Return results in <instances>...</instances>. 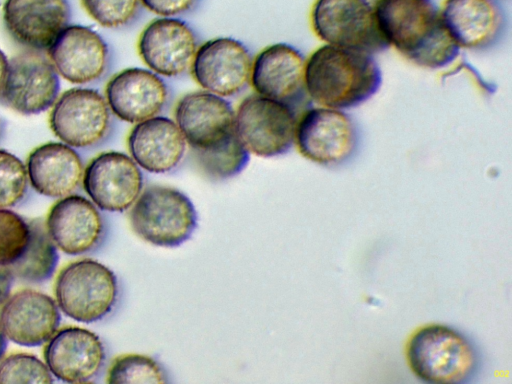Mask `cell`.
I'll list each match as a JSON object with an SVG mask.
<instances>
[{"mask_svg":"<svg viewBox=\"0 0 512 384\" xmlns=\"http://www.w3.org/2000/svg\"><path fill=\"white\" fill-rule=\"evenodd\" d=\"M374 11L389 46L413 64L440 69L458 57L460 48L432 0H377Z\"/></svg>","mask_w":512,"mask_h":384,"instance_id":"cell-1","label":"cell"},{"mask_svg":"<svg viewBox=\"0 0 512 384\" xmlns=\"http://www.w3.org/2000/svg\"><path fill=\"white\" fill-rule=\"evenodd\" d=\"M382 82L378 62L365 52L324 44L306 59V92L318 106L358 107L380 90Z\"/></svg>","mask_w":512,"mask_h":384,"instance_id":"cell-2","label":"cell"},{"mask_svg":"<svg viewBox=\"0 0 512 384\" xmlns=\"http://www.w3.org/2000/svg\"><path fill=\"white\" fill-rule=\"evenodd\" d=\"M407 360L412 372L431 384H462L472 380L480 366L473 342L447 325L422 327L410 338Z\"/></svg>","mask_w":512,"mask_h":384,"instance_id":"cell-3","label":"cell"},{"mask_svg":"<svg viewBox=\"0 0 512 384\" xmlns=\"http://www.w3.org/2000/svg\"><path fill=\"white\" fill-rule=\"evenodd\" d=\"M197 212L191 200L180 190L151 185L132 205L129 221L133 232L154 246L173 248L193 235Z\"/></svg>","mask_w":512,"mask_h":384,"instance_id":"cell-4","label":"cell"},{"mask_svg":"<svg viewBox=\"0 0 512 384\" xmlns=\"http://www.w3.org/2000/svg\"><path fill=\"white\" fill-rule=\"evenodd\" d=\"M55 296L58 307L68 317L82 323L96 322L109 314L117 302V277L96 260H77L58 274Z\"/></svg>","mask_w":512,"mask_h":384,"instance_id":"cell-5","label":"cell"},{"mask_svg":"<svg viewBox=\"0 0 512 384\" xmlns=\"http://www.w3.org/2000/svg\"><path fill=\"white\" fill-rule=\"evenodd\" d=\"M310 21L314 34L325 44L371 55L390 47L369 0H315Z\"/></svg>","mask_w":512,"mask_h":384,"instance_id":"cell-6","label":"cell"},{"mask_svg":"<svg viewBox=\"0 0 512 384\" xmlns=\"http://www.w3.org/2000/svg\"><path fill=\"white\" fill-rule=\"evenodd\" d=\"M295 144L306 159L321 166L338 167L356 155L359 127L344 110L308 107L298 117Z\"/></svg>","mask_w":512,"mask_h":384,"instance_id":"cell-7","label":"cell"},{"mask_svg":"<svg viewBox=\"0 0 512 384\" xmlns=\"http://www.w3.org/2000/svg\"><path fill=\"white\" fill-rule=\"evenodd\" d=\"M297 122V110L292 106L256 93L239 103L234 126L250 154L268 158L291 149L295 144Z\"/></svg>","mask_w":512,"mask_h":384,"instance_id":"cell-8","label":"cell"},{"mask_svg":"<svg viewBox=\"0 0 512 384\" xmlns=\"http://www.w3.org/2000/svg\"><path fill=\"white\" fill-rule=\"evenodd\" d=\"M112 115L99 91L75 87L64 91L51 106L49 126L61 142L73 148H91L109 135Z\"/></svg>","mask_w":512,"mask_h":384,"instance_id":"cell-9","label":"cell"},{"mask_svg":"<svg viewBox=\"0 0 512 384\" xmlns=\"http://www.w3.org/2000/svg\"><path fill=\"white\" fill-rule=\"evenodd\" d=\"M59 89V75L47 55L24 49L8 62L0 101L17 113L39 114L54 104Z\"/></svg>","mask_w":512,"mask_h":384,"instance_id":"cell-10","label":"cell"},{"mask_svg":"<svg viewBox=\"0 0 512 384\" xmlns=\"http://www.w3.org/2000/svg\"><path fill=\"white\" fill-rule=\"evenodd\" d=\"M252 61L242 42L218 37L198 46L190 72L203 90L226 98L240 93L250 82Z\"/></svg>","mask_w":512,"mask_h":384,"instance_id":"cell-11","label":"cell"},{"mask_svg":"<svg viewBox=\"0 0 512 384\" xmlns=\"http://www.w3.org/2000/svg\"><path fill=\"white\" fill-rule=\"evenodd\" d=\"M82 184L92 202L110 212L128 210L143 190L140 167L119 151H105L84 168Z\"/></svg>","mask_w":512,"mask_h":384,"instance_id":"cell-12","label":"cell"},{"mask_svg":"<svg viewBox=\"0 0 512 384\" xmlns=\"http://www.w3.org/2000/svg\"><path fill=\"white\" fill-rule=\"evenodd\" d=\"M198 46L195 31L178 17L153 19L137 42L141 60L161 77H177L190 70Z\"/></svg>","mask_w":512,"mask_h":384,"instance_id":"cell-13","label":"cell"},{"mask_svg":"<svg viewBox=\"0 0 512 384\" xmlns=\"http://www.w3.org/2000/svg\"><path fill=\"white\" fill-rule=\"evenodd\" d=\"M305 64V55L295 46L284 42L269 45L253 58L250 84L257 94L297 110L309 100Z\"/></svg>","mask_w":512,"mask_h":384,"instance_id":"cell-14","label":"cell"},{"mask_svg":"<svg viewBox=\"0 0 512 384\" xmlns=\"http://www.w3.org/2000/svg\"><path fill=\"white\" fill-rule=\"evenodd\" d=\"M58 75L73 84H87L101 79L109 61V47L94 29L68 25L46 51Z\"/></svg>","mask_w":512,"mask_h":384,"instance_id":"cell-15","label":"cell"},{"mask_svg":"<svg viewBox=\"0 0 512 384\" xmlns=\"http://www.w3.org/2000/svg\"><path fill=\"white\" fill-rule=\"evenodd\" d=\"M440 15L460 49L489 50L502 40L507 28V16L498 0H445Z\"/></svg>","mask_w":512,"mask_h":384,"instance_id":"cell-16","label":"cell"},{"mask_svg":"<svg viewBox=\"0 0 512 384\" xmlns=\"http://www.w3.org/2000/svg\"><path fill=\"white\" fill-rule=\"evenodd\" d=\"M104 97L114 116L136 124L160 115L167 104L169 90L163 78L150 69L130 67L108 80Z\"/></svg>","mask_w":512,"mask_h":384,"instance_id":"cell-17","label":"cell"},{"mask_svg":"<svg viewBox=\"0 0 512 384\" xmlns=\"http://www.w3.org/2000/svg\"><path fill=\"white\" fill-rule=\"evenodd\" d=\"M235 111L222 96L198 90L183 95L174 121L192 150L208 149L235 132Z\"/></svg>","mask_w":512,"mask_h":384,"instance_id":"cell-18","label":"cell"},{"mask_svg":"<svg viewBox=\"0 0 512 384\" xmlns=\"http://www.w3.org/2000/svg\"><path fill=\"white\" fill-rule=\"evenodd\" d=\"M68 0H5L3 23L24 49L46 52L68 26Z\"/></svg>","mask_w":512,"mask_h":384,"instance_id":"cell-19","label":"cell"},{"mask_svg":"<svg viewBox=\"0 0 512 384\" xmlns=\"http://www.w3.org/2000/svg\"><path fill=\"white\" fill-rule=\"evenodd\" d=\"M45 364L57 379L67 383H85L100 372L105 349L92 331L67 326L57 330L46 342Z\"/></svg>","mask_w":512,"mask_h":384,"instance_id":"cell-20","label":"cell"},{"mask_svg":"<svg viewBox=\"0 0 512 384\" xmlns=\"http://www.w3.org/2000/svg\"><path fill=\"white\" fill-rule=\"evenodd\" d=\"M58 305L48 295L24 289L9 296L0 310V325L7 339L26 347L46 343L58 330Z\"/></svg>","mask_w":512,"mask_h":384,"instance_id":"cell-21","label":"cell"},{"mask_svg":"<svg viewBox=\"0 0 512 384\" xmlns=\"http://www.w3.org/2000/svg\"><path fill=\"white\" fill-rule=\"evenodd\" d=\"M45 225L56 247L69 255L91 251L104 233V222L96 205L80 195L71 194L54 203Z\"/></svg>","mask_w":512,"mask_h":384,"instance_id":"cell-22","label":"cell"},{"mask_svg":"<svg viewBox=\"0 0 512 384\" xmlns=\"http://www.w3.org/2000/svg\"><path fill=\"white\" fill-rule=\"evenodd\" d=\"M187 145L176 122L161 115L134 124L127 137L131 158L140 168L155 174L174 170Z\"/></svg>","mask_w":512,"mask_h":384,"instance_id":"cell-23","label":"cell"},{"mask_svg":"<svg viewBox=\"0 0 512 384\" xmlns=\"http://www.w3.org/2000/svg\"><path fill=\"white\" fill-rule=\"evenodd\" d=\"M26 169L34 190L52 198L71 195L80 185L84 172L76 150L54 141L34 148L27 158Z\"/></svg>","mask_w":512,"mask_h":384,"instance_id":"cell-24","label":"cell"},{"mask_svg":"<svg viewBox=\"0 0 512 384\" xmlns=\"http://www.w3.org/2000/svg\"><path fill=\"white\" fill-rule=\"evenodd\" d=\"M30 238L21 256L9 267L14 278L39 283L49 279L57 266L56 245L39 219L29 222Z\"/></svg>","mask_w":512,"mask_h":384,"instance_id":"cell-25","label":"cell"},{"mask_svg":"<svg viewBox=\"0 0 512 384\" xmlns=\"http://www.w3.org/2000/svg\"><path fill=\"white\" fill-rule=\"evenodd\" d=\"M192 151L196 164L203 174L217 181L238 175L250 159L249 151L236 132L208 149Z\"/></svg>","mask_w":512,"mask_h":384,"instance_id":"cell-26","label":"cell"},{"mask_svg":"<svg viewBox=\"0 0 512 384\" xmlns=\"http://www.w3.org/2000/svg\"><path fill=\"white\" fill-rule=\"evenodd\" d=\"M106 381L111 384L168 382L164 369L154 358L137 353L114 358L107 371Z\"/></svg>","mask_w":512,"mask_h":384,"instance_id":"cell-27","label":"cell"},{"mask_svg":"<svg viewBox=\"0 0 512 384\" xmlns=\"http://www.w3.org/2000/svg\"><path fill=\"white\" fill-rule=\"evenodd\" d=\"M86 13L100 26L123 28L133 23L141 9L140 0H80Z\"/></svg>","mask_w":512,"mask_h":384,"instance_id":"cell-28","label":"cell"},{"mask_svg":"<svg viewBox=\"0 0 512 384\" xmlns=\"http://www.w3.org/2000/svg\"><path fill=\"white\" fill-rule=\"evenodd\" d=\"M29 238V222L9 209H0V265L13 264L24 252Z\"/></svg>","mask_w":512,"mask_h":384,"instance_id":"cell-29","label":"cell"},{"mask_svg":"<svg viewBox=\"0 0 512 384\" xmlns=\"http://www.w3.org/2000/svg\"><path fill=\"white\" fill-rule=\"evenodd\" d=\"M26 165L14 154L0 149V209L18 204L28 186Z\"/></svg>","mask_w":512,"mask_h":384,"instance_id":"cell-30","label":"cell"},{"mask_svg":"<svg viewBox=\"0 0 512 384\" xmlns=\"http://www.w3.org/2000/svg\"><path fill=\"white\" fill-rule=\"evenodd\" d=\"M52 373L37 357L16 353L0 360V383H52Z\"/></svg>","mask_w":512,"mask_h":384,"instance_id":"cell-31","label":"cell"},{"mask_svg":"<svg viewBox=\"0 0 512 384\" xmlns=\"http://www.w3.org/2000/svg\"><path fill=\"white\" fill-rule=\"evenodd\" d=\"M199 0H140L142 6L160 17H176L193 10Z\"/></svg>","mask_w":512,"mask_h":384,"instance_id":"cell-32","label":"cell"},{"mask_svg":"<svg viewBox=\"0 0 512 384\" xmlns=\"http://www.w3.org/2000/svg\"><path fill=\"white\" fill-rule=\"evenodd\" d=\"M14 276L8 266L0 265V306L10 295Z\"/></svg>","mask_w":512,"mask_h":384,"instance_id":"cell-33","label":"cell"},{"mask_svg":"<svg viewBox=\"0 0 512 384\" xmlns=\"http://www.w3.org/2000/svg\"><path fill=\"white\" fill-rule=\"evenodd\" d=\"M8 62L6 55L0 49V94L2 92L4 82L8 71Z\"/></svg>","mask_w":512,"mask_h":384,"instance_id":"cell-34","label":"cell"},{"mask_svg":"<svg viewBox=\"0 0 512 384\" xmlns=\"http://www.w3.org/2000/svg\"><path fill=\"white\" fill-rule=\"evenodd\" d=\"M6 339H7V337H6L5 333L3 332V329L0 325V360L2 359L5 349H6Z\"/></svg>","mask_w":512,"mask_h":384,"instance_id":"cell-35","label":"cell"}]
</instances>
